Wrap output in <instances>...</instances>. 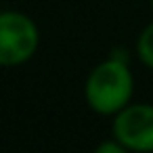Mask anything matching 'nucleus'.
<instances>
[{
	"mask_svg": "<svg viewBox=\"0 0 153 153\" xmlns=\"http://www.w3.org/2000/svg\"><path fill=\"white\" fill-rule=\"evenodd\" d=\"M132 74L126 61L111 57L109 61L97 65L86 82L88 105L103 115L122 111L132 97Z\"/></svg>",
	"mask_w": 153,
	"mask_h": 153,
	"instance_id": "1",
	"label": "nucleus"
},
{
	"mask_svg": "<svg viewBox=\"0 0 153 153\" xmlns=\"http://www.w3.org/2000/svg\"><path fill=\"white\" fill-rule=\"evenodd\" d=\"M124 151H126V147H124L120 140H115V138L97 147V153H124Z\"/></svg>",
	"mask_w": 153,
	"mask_h": 153,
	"instance_id": "5",
	"label": "nucleus"
},
{
	"mask_svg": "<svg viewBox=\"0 0 153 153\" xmlns=\"http://www.w3.org/2000/svg\"><path fill=\"white\" fill-rule=\"evenodd\" d=\"M136 53H138V59L153 69V23H149L143 34L138 36V44H136Z\"/></svg>",
	"mask_w": 153,
	"mask_h": 153,
	"instance_id": "4",
	"label": "nucleus"
},
{
	"mask_svg": "<svg viewBox=\"0 0 153 153\" xmlns=\"http://www.w3.org/2000/svg\"><path fill=\"white\" fill-rule=\"evenodd\" d=\"M151 2H153V0H151Z\"/></svg>",
	"mask_w": 153,
	"mask_h": 153,
	"instance_id": "6",
	"label": "nucleus"
},
{
	"mask_svg": "<svg viewBox=\"0 0 153 153\" xmlns=\"http://www.w3.org/2000/svg\"><path fill=\"white\" fill-rule=\"evenodd\" d=\"M38 46L34 21L21 13H0V65H19L27 61Z\"/></svg>",
	"mask_w": 153,
	"mask_h": 153,
	"instance_id": "2",
	"label": "nucleus"
},
{
	"mask_svg": "<svg viewBox=\"0 0 153 153\" xmlns=\"http://www.w3.org/2000/svg\"><path fill=\"white\" fill-rule=\"evenodd\" d=\"M113 138L132 151H153V105H126L117 111Z\"/></svg>",
	"mask_w": 153,
	"mask_h": 153,
	"instance_id": "3",
	"label": "nucleus"
}]
</instances>
